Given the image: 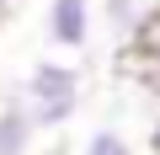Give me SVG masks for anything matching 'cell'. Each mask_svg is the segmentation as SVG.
<instances>
[{"label":"cell","mask_w":160,"mask_h":155,"mask_svg":"<svg viewBox=\"0 0 160 155\" xmlns=\"http://www.w3.org/2000/svg\"><path fill=\"white\" fill-rule=\"evenodd\" d=\"M149 155H160V123L149 128Z\"/></svg>","instance_id":"8992f818"},{"label":"cell","mask_w":160,"mask_h":155,"mask_svg":"<svg viewBox=\"0 0 160 155\" xmlns=\"http://www.w3.org/2000/svg\"><path fill=\"white\" fill-rule=\"evenodd\" d=\"M0 16H6V0H0Z\"/></svg>","instance_id":"52a82bcc"},{"label":"cell","mask_w":160,"mask_h":155,"mask_svg":"<svg viewBox=\"0 0 160 155\" xmlns=\"http://www.w3.org/2000/svg\"><path fill=\"white\" fill-rule=\"evenodd\" d=\"M102 16L112 27L118 48H133L155 22H160V0H102Z\"/></svg>","instance_id":"3957f363"},{"label":"cell","mask_w":160,"mask_h":155,"mask_svg":"<svg viewBox=\"0 0 160 155\" xmlns=\"http://www.w3.org/2000/svg\"><path fill=\"white\" fill-rule=\"evenodd\" d=\"M32 139H38V123H32L27 102H22V96H11L6 107H0V155H27V150H32Z\"/></svg>","instance_id":"277c9868"},{"label":"cell","mask_w":160,"mask_h":155,"mask_svg":"<svg viewBox=\"0 0 160 155\" xmlns=\"http://www.w3.org/2000/svg\"><path fill=\"white\" fill-rule=\"evenodd\" d=\"M91 27H96V11H91V0H48V43L64 48V54H80L91 43Z\"/></svg>","instance_id":"7a4b0ae2"},{"label":"cell","mask_w":160,"mask_h":155,"mask_svg":"<svg viewBox=\"0 0 160 155\" xmlns=\"http://www.w3.org/2000/svg\"><path fill=\"white\" fill-rule=\"evenodd\" d=\"M80 96H86V80H80V70L64 64V59H38L22 80V102L38 123V134L48 128H64L75 112H80Z\"/></svg>","instance_id":"6da1fadb"},{"label":"cell","mask_w":160,"mask_h":155,"mask_svg":"<svg viewBox=\"0 0 160 155\" xmlns=\"http://www.w3.org/2000/svg\"><path fill=\"white\" fill-rule=\"evenodd\" d=\"M6 6H11V0H6Z\"/></svg>","instance_id":"ba28073f"},{"label":"cell","mask_w":160,"mask_h":155,"mask_svg":"<svg viewBox=\"0 0 160 155\" xmlns=\"http://www.w3.org/2000/svg\"><path fill=\"white\" fill-rule=\"evenodd\" d=\"M80 155H133V144L118 134V128H96L91 139H86V150Z\"/></svg>","instance_id":"5b68a950"}]
</instances>
